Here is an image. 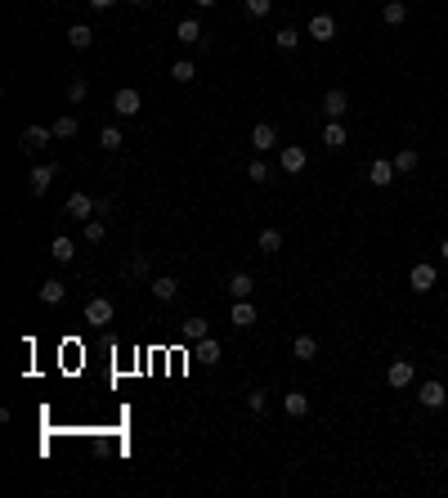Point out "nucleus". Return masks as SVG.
Listing matches in <instances>:
<instances>
[{"mask_svg":"<svg viewBox=\"0 0 448 498\" xmlns=\"http://www.w3.org/2000/svg\"><path fill=\"white\" fill-rule=\"evenodd\" d=\"M139 108H143V99H139L135 86H121V90L113 94V113H117V117H135Z\"/></svg>","mask_w":448,"mask_h":498,"instance_id":"nucleus-1","label":"nucleus"},{"mask_svg":"<svg viewBox=\"0 0 448 498\" xmlns=\"http://www.w3.org/2000/svg\"><path fill=\"white\" fill-rule=\"evenodd\" d=\"M113 314H117V306H113L108 297H90V301H86V323L103 328V323H113Z\"/></svg>","mask_w":448,"mask_h":498,"instance_id":"nucleus-2","label":"nucleus"},{"mask_svg":"<svg viewBox=\"0 0 448 498\" xmlns=\"http://www.w3.org/2000/svg\"><path fill=\"white\" fill-rule=\"evenodd\" d=\"M50 139H54V130H50V126H27V130L18 135V149H23V153H41Z\"/></svg>","mask_w":448,"mask_h":498,"instance_id":"nucleus-3","label":"nucleus"},{"mask_svg":"<svg viewBox=\"0 0 448 498\" xmlns=\"http://www.w3.org/2000/svg\"><path fill=\"white\" fill-rule=\"evenodd\" d=\"M435 278H440V274H435L430 261H421V265H413V270H408V283H413V292H430Z\"/></svg>","mask_w":448,"mask_h":498,"instance_id":"nucleus-4","label":"nucleus"},{"mask_svg":"<svg viewBox=\"0 0 448 498\" xmlns=\"http://www.w3.org/2000/svg\"><path fill=\"white\" fill-rule=\"evenodd\" d=\"M395 162H385V157H377V162H372L368 166V185H377V189H390L395 185Z\"/></svg>","mask_w":448,"mask_h":498,"instance_id":"nucleus-5","label":"nucleus"},{"mask_svg":"<svg viewBox=\"0 0 448 498\" xmlns=\"http://www.w3.org/2000/svg\"><path fill=\"white\" fill-rule=\"evenodd\" d=\"M323 113H328L332 121H341V117L350 113V94H345L341 86H336V90H328V94H323Z\"/></svg>","mask_w":448,"mask_h":498,"instance_id":"nucleus-6","label":"nucleus"},{"mask_svg":"<svg viewBox=\"0 0 448 498\" xmlns=\"http://www.w3.org/2000/svg\"><path fill=\"white\" fill-rule=\"evenodd\" d=\"M278 166H283L287 175H300L305 171V149H300V144H287V149L278 153Z\"/></svg>","mask_w":448,"mask_h":498,"instance_id":"nucleus-7","label":"nucleus"},{"mask_svg":"<svg viewBox=\"0 0 448 498\" xmlns=\"http://www.w3.org/2000/svg\"><path fill=\"white\" fill-rule=\"evenodd\" d=\"M385 386H395V391L413 386V363H408V359H395L390 368H385Z\"/></svg>","mask_w":448,"mask_h":498,"instance_id":"nucleus-8","label":"nucleus"},{"mask_svg":"<svg viewBox=\"0 0 448 498\" xmlns=\"http://www.w3.org/2000/svg\"><path fill=\"white\" fill-rule=\"evenodd\" d=\"M251 149H256V153H269V149H278V130L269 126V121L251 126Z\"/></svg>","mask_w":448,"mask_h":498,"instance_id":"nucleus-9","label":"nucleus"},{"mask_svg":"<svg viewBox=\"0 0 448 498\" xmlns=\"http://www.w3.org/2000/svg\"><path fill=\"white\" fill-rule=\"evenodd\" d=\"M229 323H233L238 332H242V328H256V306H251L247 297L233 301V310H229Z\"/></svg>","mask_w":448,"mask_h":498,"instance_id":"nucleus-10","label":"nucleus"},{"mask_svg":"<svg viewBox=\"0 0 448 498\" xmlns=\"http://www.w3.org/2000/svg\"><path fill=\"white\" fill-rule=\"evenodd\" d=\"M68 216L86 225L90 216H94V198H90V193H72V198H68Z\"/></svg>","mask_w":448,"mask_h":498,"instance_id":"nucleus-11","label":"nucleus"},{"mask_svg":"<svg viewBox=\"0 0 448 498\" xmlns=\"http://www.w3.org/2000/svg\"><path fill=\"white\" fill-rule=\"evenodd\" d=\"M68 45H72V50H90V45H94V27H90V23H72V27H68Z\"/></svg>","mask_w":448,"mask_h":498,"instance_id":"nucleus-12","label":"nucleus"},{"mask_svg":"<svg viewBox=\"0 0 448 498\" xmlns=\"http://www.w3.org/2000/svg\"><path fill=\"white\" fill-rule=\"evenodd\" d=\"M50 185H54V166H50V162H45V166H32V175H27V189L36 193V198H41V193L50 189Z\"/></svg>","mask_w":448,"mask_h":498,"instance_id":"nucleus-13","label":"nucleus"},{"mask_svg":"<svg viewBox=\"0 0 448 498\" xmlns=\"http://www.w3.org/2000/svg\"><path fill=\"white\" fill-rule=\"evenodd\" d=\"M175 41H179V45H202V41H207V36H202V23H198V18H184V23L175 27Z\"/></svg>","mask_w":448,"mask_h":498,"instance_id":"nucleus-14","label":"nucleus"},{"mask_svg":"<svg viewBox=\"0 0 448 498\" xmlns=\"http://www.w3.org/2000/svg\"><path fill=\"white\" fill-rule=\"evenodd\" d=\"M309 36H314V41H332V36H336V18L332 14H314L309 18Z\"/></svg>","mask_w":448,"mask_h":498,"instance_id":"nucleus-15","label":"nucleus"},{"mask_svg":"<svg viewBox=\"0 0 448 498\" xmlns=\"http://www.w3.org/2000/svg\"><path fill=\"white\" fill-rule=\"evenodd\" d=\"M421 404L426 409H444V399H448V391H444V382H421Z\"/></svg>","mask_w":448,"mask_h":498,"instance_id":"nucleus-16","label":"nucleus"},{"mask_svg":"<svg viewBox=\"0 0 448 498\" xmlns=\"http://www.w3.org/2000/svg\"><path fill=\"white\" fill-rule=\"evenodd\" d=\"M323 144H328L332 153H336V149H345V144H350V130L341 126V121H328V126H323Z\"/></svg>","mask_w":448,"mask_h":498,"instance_id":"nucleus-17","label":"nucleus"},{"mask_svg":"<svg viewBox=\"0 0 448 498\" xmlns=\"http://www.w3.org/2000/svg\"><path fill=\"white\" fill-rule=\"evenodd\" d=\"M179 332H184V342H193V346H198V342H207V319H198V314H193V319H184V323H179Z\"/></svg>","mask_w":448,"mask_h":498,"instance_id":"nucleus-18","label":"nucleus"},{"mask_svg":"<svg viewBox=\"0 0 448 498\" xmlns=\"http://www.w3.org/2000/svg\"><path fill=\"white\" fill-rule=\"evenodd\" d=\"M229 292H233V301H242V297H251V292H256V278H251L247 270H238L233 278H229Z\"/></svg>","mask_w":448,"mask_h":498,"instance_id":"nucleus-19","label":"nucleus"},{"mask_svg":"<svg viewBox=\"0 0 448 498\" xmlns=\"http://www.w3.org/2000/svg\"><path fill=\"white\" fill-rule=\"evenodd\" d=\"M153 297H157V301H175V297H179V278H171V274L153 278Z\"/></svg>","mask_w":448,"mask_h":498,"instance_id":"nucleus-20","label":"nucleus"},{"mask_svg":"<svg viewBox=\"0 0 448 498\" xmlns=\"http://www.w3.org/2000/svg\"><path fill=\"white\" fill-rule=\"evenodd\" d=\"M283 409L292 413V418H305V413H309V395L305 391H287L283 395Z\"/></svg>","mask_w":448,"mask_h":498,"instance_id":"nucleus-21","label":"nucleus"},{"mask_svg":"<svg viewBox=\"0 0 448 498\" xmlns=\"http://www.w3.org/2000/svg\"><path fill=\"white\" fill-rule=\"evenodd\" d=\"M171 77L179 81V86H188V81H198V63H193V58H175V63H171Z\"/></svg>","mask_w":448,"mask_h":498,"instance_id":"nucleus-22","label":"nucleus"},{"mask_svg":"<svg viewBox=\"0 0 448 498\" xmlns=\"http://www.w3.org/2000/svg\"><path fill=\"white\" fill-rule=\"evenodd\" d=\"M50 256H54L58 265H68L72 256H77V242H72V238H63V234H58V238L50 242Z\"/></svg>","mask_w":448,"mask_h":498,"instance_id":"nucleus-23","label":"nucleus"},{"mask_svg":"<svg viewBox=\"0 0 448 498\" xmlns=\"http://www.w3.org/2000/svg\"><path fill=\"white\" fill-rule=\"evenodd\" d=\"M292 355L309 363L314 355H319V337H309V332H305V337H296V342H292Z\"/></svg>","mask_w":448,"mask_h":498,"instance_id":"nucleus-24","label":"nucleus"},{"mask_svg":"<svg viewBox=\"0 0 448 498\" xmlns=\"http://www.w3.org/2000/svg\"><path fill=\"white\" fill-rule=\"evenodd\" d=\"M220 355H224V350H220V342H215V337H207V342H198V359L207 363V368H215V363H220Z\"/></svg>","mask_w":448,"mask_h":498,"instance_id":"nucleus-25","label":"nucleus"},{"mask_svg":"<svg viewBox=\"0 0 448 498\" xmlns=\"http://www.w3.org/2000/svg\"><path fill=\"white\" fill-rule=\"evenodd\" d=\"M260 251L264 256H278V251H283V234H278V229H260Z\"/></svg>","mask_w":448,"mask_h":498,"instance_id":"nucleus-26","label":"nucleus"},{"mask_svg":"<svg viewBox=\"0 0 448 498\" xmlns=\"http://www.w3.org/2000/svg\"><path fill=\"white\" fill-rule=\"evenodd\" d=\"M63 297H68V287L58 283V278H45V283H41V301H45V306H58Z\"/></svg>","mask_w":448,"mask_h":498,"instance_id":"nucleus-27","label":"nucleus"},{"mask_svg":"<svg viewBox=\"0 0 448 498\" xmlns=\"http://www.w3.org/2000/svg\"><path fill=\"white\" fill-rule=\"evenodd\" d=\"M50 130H54V139H77V130H81V121H77V117H68V113H63V117H58V121H54V126H50Z\"/></svg>","mask_w":448,"mask_h":498,"instance_id":"nucleus-28","label":"nucleus"},{"mask_svg":"<svg viewBox=\"0 0 448 498\" xmlns=\"http://www.w3.org/2000/svg\"><path fill=\"white\" fill-rule=\"evenodd\" d=\"M381 18H385V23H390V27H399V23H404V18H408V9H404V0H385V5H381Z\"/></svg>","mask_w":448,"mask_h":498,"instance_id":"nucleus-29","label":"nucleus"},{"mask_svg":"<svg viewBox=\"0 0 448 498\" xmlns=\"http://www.w3.org/2000/svg\"><path fill=\"white\" fill-rule=\"evenodd\" d=\"M121 144H126V139H121V130H117V126H103V130H99V149H108V153H117Z\"/></svg>","mask_w":448,"mask_h":498,"instance_id":"nucleus-30","label":"nucleus"},{"mask_svg":"<svg viewBox=\"0 0 448 498\" xmlns=\"http://www.w3.org/2000/svg\"><path fill=\"white\" fill-rule=\"evenodd\" d=\"M269 175H274V171L260 162V157H256V162H247V180H251V185H269Z\"/></svg>","mask_w":448,"mask_h":498,"instance_id":"nucleus-31","label":"nucleus"},{"mask_svg":"<svg viewBox=\"0 0 448 498\" xmlns=\"http://www.w3.org/2000/svg\"><path fill=\"white\" fill-rule=\"evenodd\" d=\"M417 162H421L417 149H404V153L395 157V171H404V175H408V171H417Z\"/></svg>","mask_w":448,"mask_h":498,"instance_id":"nucleus-32","label":"nucleus"},{"mask_svg":"<svg viewBox=\"0 0 448 498\" xmlns=\"http://www.w3.org/2000/svg\"><path fill=\"white\" fill-rule=\"evenodd\" d=\"M296 45H300V32H296V27H283V32H278V50H296Z\"/></svg>","mask_w":448,"mask_h":498,"instance_id":"nucleus-33","label":"nucleus"},{"mask_svg":"<svg viewBox=\"0 0 448 498\" xmlns=\"http://www.w3.org/2000/svg\"><path fill=\"white\" fill-rule=\"evenodd\" d=\"M108 238V225L103 220H86V242H103Z\"/></svg>","mask_w":448,"mask_h":498,"instance_id":"nucleus-34","label":"nucleus"},{"mask_svg":"<svg viewBox=\"0 0 448 498\" xmlns=\"http://www.w3.org/2000/svg\"><path fill=\"white\" fill-rule=\"evenodd\" d=\"M68 99H72V104L86 99V81H81V77H72V81H68Z\"/></svg>","mask_w":448,"mask_h":498,"instance_id":"nucleus-35","label":"nucleus"},{"mask_svg":"<svg viewBox=\"0 0 448 498\" xmlns=\"http://www.w3.org/2000/svg\"><path fill=\"white\" fill-rule=\"evenodd\" d=\"M269 9H274V0H247V14L251 18H264Z\"/></svg>","mask_w":448,"mask_h":498,"instance_id":"nucleus-36","label":"nucleus"},{"mask_svg":"<svg viewBox=\"0 0 448 498\" xmlns=\"http://www.w3.org/2000/svg\"><path fill=\"white\" fill-rule=\"evenodd\" d=\"M264 404H269V395H264V391H247V409L251 413H260Z\"/></svg>","mask_w":448,"mask_h":498,"instance_id":"nucleus-37","label":"nucleus"},{"mask_svg":"<svg viewBox=\"0 0 448 498\" xmlns=\"http://www.w3.org/2000/svg\"><path fill=\"white\" fill-rule=\"evenodd\" d=\"M126 274H130V278H143V274H148V261H143V256H135V261L126 265Z\"/></svg>","mask_w":448,"mask_h":498,"instance_id":"nucleus-38","label":"nucleus"},{"mask_svg":"<svg viewBox=\"0 0 448 498\" xmlns=\"http://www.w3.org/2000/svg\"><path fill=\"white\" fill-rule=\"evenodd\" d=\"M90 5H94V9H108V5H117V0H90Z\"/></svg>","mask_w":448,"mask_h":498,"instance_id":"nucleus-39","label":"nucleus"},{"mask_svg":"<svg viewBox=\"0 0 448 498\" xmlns=\"http://www.w3.org/2000/svg\"><path fill=\"white\" fill-rule=\"evenodd\" d=\"M193 5H202V9H211V5H220V0H193Z\"/></svg>","mask_w":448,"mask_h":498,"instance_id":"nucleus-40","label":"nucleus"},{"mask_svg":"<svg viewBox=\"0 0 448 498\" xmlns=\"http://www.w3.org/2000/svg\"><path fill=\"white\" fill-rule=\"evenodd\" d=\"M440 256H444V261H448V238H444V242H440Z\"/></svg>","mask_w":448,"mask_h":498,"instance_id":"nucleus-41","label":"nucleus"},{"mask_svg":"<svg viewBox=\"0 0 448 498\" xmlns=\"http://www.w3.org/2000/svg\"><path fill=\"white\" fill-rule=\"evenodd\" d=\"M130 5H148V0H130Z\"/></svg>","mask_w":448,"mask_h":498,"instance_id":"nucleus-42","label":"nucleus"}]
</instances>
